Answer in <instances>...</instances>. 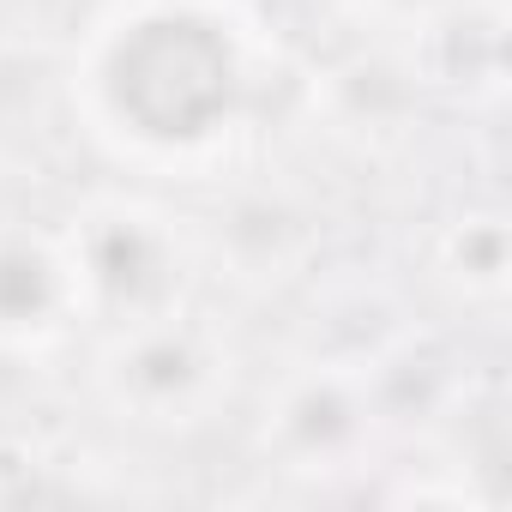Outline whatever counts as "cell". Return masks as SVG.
I'll list each match as a JSON object with an SVG mask.
<instances>
[{
    "label": "cell",
    "mask_w": 512,
    "mask_h": 512,
    "mask_svg": "<svg viewBox=\"0 0 512 512\" xmlns=\"http://www.w3.org/2000/svg\"><path fill=\"white\" fill-rule=\"evenodd\" d=\"M253 85V43L223 0H121L91 25L73 73L91 133L145 169L223 157Z\"/></svg>",
    "instance_id": "6da1fadb"
},
{
    "label": "cell",
    "mask_w": 512,
    "mask_h": 512,
    "mask_svg": "<svg viewBox=\"0 0 512 512\" xmlns=\"http://www.w3.org/2000/svg\"><path fill=\"white\" fill-rule=\"evenodd\" d=\"M79 314V284H73V260L61 247L0 229V344H31L61 332Z\"/></svg>",
    "instance_id": "7a4b0ae2"
}]
</instances>
